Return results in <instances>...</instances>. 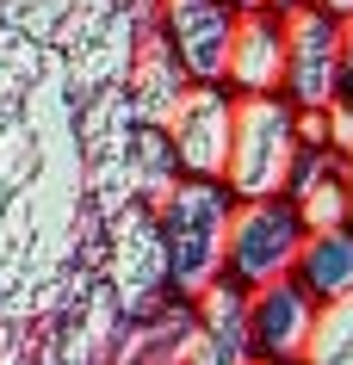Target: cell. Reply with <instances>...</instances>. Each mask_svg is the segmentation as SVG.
<instances>
[{
  "mask_svg": "<svg viewBox=\"0 0 353 365\" xmlns=\"http://www.w3.org/2000/svg\"><path fill=\"white\" fill-rule=\"evenodd\" d=\"M267 6H273L279 19H292V13H304V6H316V0H267Z\"/></svg>",
  "mask_w": 353,
  "mask_h": 365,
  "instance_id": "16",
  "label": "cell"
},
{
  "mask_svg": "<svg viewBox=\"0 0 353 365\" xmlns=\"http://www.w3.org/2000/svg\"><path fill=\"white\" fill-rule=\"evenodd\" d=\"M230 211H235L230 186H223V180H198V173H180L174 186L155 198V230H161L168 272H174L180 297H193V291H205L211 279H223Z\"/></svg>",
  "mask_w": 353,
  "mask_h": 365,
  "instance_id": "2",
  "label": "cell"
},
{
  "mask_svg": "<svg viewBox=\"0 0 353 365\" xmlns=\"http://www.w3.org/2000/svg\"><path fill=\"white\" fill-rule=\"evenodd\" d=\"M292 155H297V106H292V99H285V93H248V99H235L230 161H223V186H230V198L285 192Z\"/></svg>",
  "mask_w": 353,
  "mask_h": 365,
  "instance_id": "4",
  "label": "cell"
},
{
  "mask_svg": "<svg viewBox=\"0 0 353 365\" xmlns=\"http://www.w3.org/2000/svg\"><path fill=\"white\" fill-rule=\"evenodd\" d=\"M347 223H353V149H347Z\"/></svg>",
  "mask_w": 353,
  "mask_h": 365,
  "instance_id": "18",
  "label": "cell"
},
{
  "mask_svg": "<svg viewBox=\"0 0 353 365\" xmlns=\"http://www.w3.org/2000/svg\"><path fill=\"white\" fill-rule=\"evenodd\" d=\"M235 13H255V6H267V0H230Z\"/></svg>",
  "mask_w": 353,
  "mask_h": 365,
  "instance_id": "19",
  "label": "cell"
},
{
  "mask_svg": "<svg viewBox=\"0 0 353 365\" xmlns=\"http://www.w3.org/2000/svg\"><path fill=\"white\" fill-rule=\"evenodd\" d=\"M292 279L310 291L316 304L353 297V223H334V230H304L297 260H292Z\"/></svg>",
  "mask_w": 353,
  "mask_h": 365,
  "instance_id": "13",
  "label": "cell"
},
{
  "mask_svg": "<svg viewBox=\"0 0 353 365\" xmlns=\"http://www.w3.org/2000/svg\"><path fill=\"white\" fill-rule=\"evenodd\" d=\"M99 242L75 136V87L56 50L0 25V322L62 304Z\"/></svg>",
  "mask_w": 353,
  "mask_h": 365,
  "instance_id": "1",
  "label": "cell"
},
{
  "mask_svg": "<svg viewBox=\"0 0 353 365\" xmlns=\"http://www.w3.org/2000/svg\"><path fill=\"white\" fill-rule=\"evenodd\" d=\"M297 242H304V217L292 211L285 192L235 198L230 242H223V279H235L242 291L267 285V279H285L297 260Z\"/></svg>",
  "mask_w": 353,
  "mask_h": 365,
  "instance_id": "5",
  "label": "cell"
},
{
  "mask_svg": "<svg viewBox=\"0 0 353 365\" xmlns=\"http://www.w3.org/2000/svg\"><path fill=\"white\" fill-rule=\"evenodd\" d=\"M304 365H353V297L316 304L310 341H304Z\"/></svg>",
  "mask_w": 353,
  "mask_h": 365,
  "instance_id": "14",
  "label": "cell"
},
{
  "mask_svg": "<svg viewBox=\"0 0 353 365\" xmlns=\"http://www.w3.org/2000/svg\"><path fill=\"white\" fill-rule=\"evenodd\" d=\"M235 19H242V13H235L230 0H161L155 6L161 38L174 43L180 68H186L193 81H223Z\"/></svg>",
  "mask_w": 353,
  "mask_h": 365,
  "instance_id": "8",
  "label": "cell"
},
{
  "mask_svg": "<svg viewBox=\"0 0 353 365\" xmlns=\"http://www.w3.org/2000/svg\"><path fill=\"white\" fill-rule=\"evenodd\" d=\"M334 99L353 106V19H341V56H334Z\"/></svg>",
  "mask_w": 353,
  "mask_h": 365,
  "instance_id": "15",
  "label": "cell"
},
{
  "mask_svg": "<svg viewBox=\"0 0 353 365\" xmlns=\"http://www.w3.org/2000/svg\"><path fill=\"white\" fill-rule=\"evenodd\" d=\"M279 81H285V19L273 6H255V13L235 19L223 87L235 99H248V93H279Z\"/></svg>",
  "mask_w": 353,
  "mask_h": 365,
  "instance_id": "11",
  "label": "cell"
},
{
  "mask_svg": "<svg viewBox=\"0 0 353 365\" xmlns=\"http://www.w3.org/2000/svg\"><path fill=\"white\" fill-rule=\"evenodd\" d=\"M322 13H334V19H353V0H316Z\"/></svg>",
  "mask_w": 353,
  "mask_h": 365,
  "instance_id": "17",
  "label": "cell"
},
{
  "mask_svg": "<svg viewBox=\"0 0 353 365\" xmlns=\"http://www.w3.org/2000/svg\"><path fill=\"white\" fill-rule=\"evenodd\" d=\"M186 365H255V341H248V291L235 279H211L193 291V341H186Z\"/></svg>",
  "mask_w": 353,
  "mask_h": 365,
  "instance_id": "9",
  "label": "cell"
},
{
  "mask_svg": "<svg viewBox=\"0 0 353 365\" xmlns=\"http://www.w3.org/2000/svg\"><path fill=\"white\" fill-rule=\"evenodd\" d=\"M99 279L112 291V304L124 322H143L149 309L174 297V272H168V248L155 230V205H118L112 217H99Z\"/></svg>",
  "mask_w": 353,
  "mask_h": 365,
  "instance_id": "3",
  "label": "cell"
},
{
  "mask_svg": "<svg viewBox=\"0 0 353 365\" xmlns=\"http://www.w3.org/2000/svg\"><path fill=\"white\" fill-rule=\"evenodd\" d=\"M161 130H168V149H174L180 173L223 180L230 130H235V93L223 87V81H186V93L168 106Z\"/></svg>",
  "mask_w": 353,
  "mask_h": 365,
  "instance_id": "6",
  "label": "cell"
},
{
  "mask_svg": "<svg viewBox=\"0 0 353 365\" xmlns=\"http://www.w3.org/2000/svg\"><path fill=\"white\" fill-rule=\"evenodd\" d=\"M310 322H316V297L297 285L292 272L248 291V341H255V359H304Z\"/></svg>",
  "mask_w": 353,
  "mask_h": 365,
  "instance_id": "10",
  "label": "cell"
},
{
  "mask_svg": "<svg viewBox=\"0 0 353 365\" xmlns=\"http://www.w3.org/2000/svg\"><path fill=\"white\" fill-rule=\"evenodd\" d=\"M255 365H304V359H255Z\"/></svg>",
  "mask_w": 353,
  "mask_h": 365,
  "instance_id": "20",
  "label": "cell"
},
{
  "mask_svg": "<svg viewBox=\"0 0 353 365\" xmlns=\"http://www.w3.org/2000/svg\"><path fill=\"white\" fill-rule=\"evenodd\" d=\"M334 56H341V19L322 6H304L285 19V81L279 93L297 112H322L334 99Z\"/></svg>",
  "mask_w": 353,
  "mask_h": 365,
  "instance_id": "7",
  "label": "cell"
},
{
  "mask_svg": "<svg viewBox=\"0 0 353 365\" xmlns=\"http://www.w3.org/2000/svg\"><path fill=\"white\" fill-rule=\"evenodd\" d=\"M186 68H180V56H174V43L161 38V25L149 19V25H137V43H131V62H124V99H131V112L137 118H149V124H161L168 118V106H174L180 93H186Z\"/></svg>",
  "mask_w": 353,
  "mask_h": 365,
  "instance_id": "12",
  "label": "cell"
}]
</instances>
